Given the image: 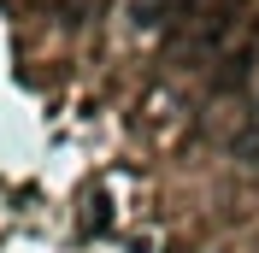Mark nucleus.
Wrapping results in <instances>:
<instances>
[{
	"instance_id": "nucleus-1",
	"label": "nucleus",
	"mask_w": 259,
	"mask_h": 253,
	"mask_svg": "<svg viewBox=\"0 0 259 253\" xmlns=\"http://www.w3.org/2000/svg\"><path fill=\"white\" fill-rule=\"evenodd\" d=\"M242 24H247V0H218V6H212V12L200 18L189 35H183V48H177V53L189 59L183 71H194V65L212 59V53H224L230 41H236V30H242Z\"/></svg>"
},
{
	"instance_id": "nucleus-3",
	"label": "nucleus",
	"mask_w": 259,
	"mask_h": 253,
	"mask_svg": "<svg viewBox=\"0 0 259 253\" xmlns=\"http://www.w3.org/2000/svg\"><path fill=\"white\" fill-rule=\"evenodd\" d=\"M159 12H165V0H136L130 24H136V30H159Z\"/></svg>"
},
{
	"instance_id": "nucleus-2",
	"label": "nucleus",
	"mask_w": 259,
	"mask_h": 253,
	"mask_svg": "<svg viewBox=\"0 0 259 253\" xmlns=\"http://www.w3.org/2000/svg\"><path fill=\"white\" fill-rule=\"evenodd\" d=\"M253 77H259V18H253V30H247V41H236V48L224 53L218 77H212V95H236V89H247Z\"/></svg>"
}]
</instances>
